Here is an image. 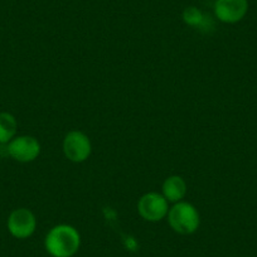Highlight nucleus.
<instances>
[{
  "label": "nucleus",
  "mask_w": 257,
  "mask_h": 257,
  "mask_svg": "<svg viewBox=\"0 0 257 257\" xmlns=\"http://www.w3.org/2000/svg\"><path fill=\"white\" fill-rule=\"evenodd\" d=\"M185 193H187V184L182 177L173 175L168 178L163 184V196L168 202L178 203L184 198Z\"/></svg>",
  "instance_id": "8"
},
{
  "label": "nucleus",
  "mask_w": 257,
  "mask_h": 257,
  "mask_svg": "<svg viewBox=\"0 0 257 257\" xmlns=\"http://www.w3.org/2000/svg\"><path fill=\"white\" fill-rule=\"evenodd\" d=\"M63 152L73 163H82L91 154V142L86 134L81 132H71L63 140Z\"/></svg>",
  "instance_id": "5"
},
{
  "label": "nucleus",
  "mask_w": 257,
  "mask_h": 257,
  "mask_svg": "<svg viewBox=\"0 0 257 257\" xmlns=\"http://www.w3.org/2000/svg\"><path fill=\"white\" fill-rule=\"evenodd\" d=\"M9 157L21 163H31L38 158L41 153V144L33 137L23 135L17 137L8 143Z\"/></svg>",
  "instance_id": "6"
},
{
  "label": "nucleus",
  "mask_w": 257,
  "mask_h": 257,
  "mask_svg": "<svg viewBox=\"0 0 257 257\" xmlns=\"http://www.w3.org/2000/svg\"><path fill=\"white\" fill-rule=\"evenodd\" d=\"M17 123L16 117L9 112H0V144H8L16 138Z\"/></svg>",
  "instance_id": "9"
},
{
  "label": "nucleus",
  "mask_w": 257,
  "mask_h": 257,
  "mask_svg": "<svg viewBox=\"0 0 257 257\" xmlns=\"http://www.w3.org/2000/svg\"><path fill=\"white\" fill-rule=\"evenodd\" d=\"M247 11V0H216L214 3V14L222 23H237L244 18Z\"/></svg>",
  "instance_id": "7"
},
{
  "label": "nucleus",
  "mask_w": 257,
  "mask_h": 257,
  "mask_svg": "<svg viewBox=\"0 0 257 257\" xmlns=\"http://www.w3.org/2000/svg\"><path fill=\"white\" fill-rule=\"evenodd\" d=\"M44 246L52 257H72L80 249L81 236L75 227L59 224L48 232Z\"/></svg>",
  "instance_id": "1"
},
{
  "label": "nucleus",
  "mask_w": 257,
  "mask_h": 257,
  "mask_svg": "<svg viewBox=\"0 0 257 257\" xmlns=\"http://www.w3.org/2000/svg\"><path fill=\"white\" fill-rule=\"evenodd\" d=\"M170 227L179 234H192L198 229L201 218L197 208L188 202H178L168 212Z\"/></svg>",
  "instance_id": "2"
},
{
  "label": "nucleus",
  "mask_w": 257,
  "mask_h": 257,
  "mask_svg": "<svg viewBox=\"0 0 257 257\" xmlns=\"http://www.w3.org/2000/svg\"><path fill=\"white\" fill-rule=\"evenodd\" d=\"M183 21L190 27L196 28H208V26H212V21L203 14V12L199 11L197 7H188L183 12Z\"/></svg>",
  "instance_id": "10"
},
{
  "label": "nucleus",
  "mask_w": 257,
  "mask_h": 257,
  "mask_svg": "<svg viewBox=\"0 0 257 257\" xmlns=\"http://www.w3.org/2000/svg\"><path fill=\"white\" fill-rule=\"evenodd\" d=\"M8 231L13 237L24 239L34 233L37 227V219L33 212L27 208L14 209L8 218Z\"/></svg>",
  "instance_id": "4"
},
{
  "label": "nucleus",
  "mask_w": 257,
  "mask_h": 257,
  "mask_svg": "<svg viewBox=\"0 0 257 257\" xmlns=\"http://www.w3.org/2000/svg\"><path fill=\"white\" fill-rule=\"evenodd\" d=\"M138 211L145 221L158 222L167 216L169 207H168V201L163 194L150 192L139 199Z\"/></svg>",
  "instance_id": "3"
}]
</instances>
